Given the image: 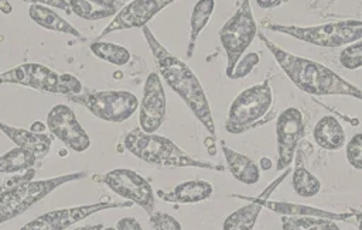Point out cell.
I'll return each instance as SVG.
<instances>
[{"mask_svg": "<svg viewBox=\"0 0 362 230\" xmlns=\"http://www.w3.org/2000/svg\"><path fill=\"white\" fill-rule=\"evenodd\" d=\"M214 8H215L214 0H201L194 4L192 13H191V21H189V38H188V45H187V58L188 59L192 56L198 35L206 27Z\"/></svg>", "mask_w": 362, "mask_h": 230, "instance_id": "cb8c5ba5", "label": "cell"}, {"mask_svg": "<svg viewBox=\"0 0 362 230\" xmlns=\"http://www.w3.org/2000/svg\"><path fill=\"white\" fill-rule=\"evenodd\" d=\"M3 83V79H1V75H0V85Z\"/></svg>", "mask_w": 362, "mask_h": 230, "instance_id": "ab89813d", "label": "cell"}, {"mask_svg": "<svg viewBox=\"0 0 362 230\" xmlns=\"http://www.w3.org/2000/svg\"><path fill=\"white\" fill-rule=\"evenodd\" d=\"M305 134L304 116L300 109L291 106L284 109L276 119L277 135V164L276 169H288L294 161L298 144Z\"/></svg>", "mask_w": 362, "mask_h": 230, "instance_id": "8fae6325", "label": "cell"}, {"mask_svg": "<svg viewBox=\"0 0 362 230\" xmlns=\"http://www.w3.org/2000/svg\"><path fill=\"white\" fill-rule=\"evenodd\" d=\"M150 223L156 230H182L181 223L168 213L153 212L150 214Z\"/></svg>", "mask_w": 362, "mask_h": 230, "instance_id": "4dcf8cb0", "label": "cell"}, {"mask_svg": "<svg viewBox=\"0 0 362 230\" xmlns=\"http://www.w3.org/2000/svg\"><path fill=\"white\" fill-rule=\"evenodd\" d=\"M1 79L6 83H14L25 87H31L40 92L52 95L72 96L82 93V82L71 73H57L51 68L27 62L1 73Z\"/></svg>", "mask_w": 362, "mask_h": 230, "instance_id": "52a82bcc", "label": "cell"}, {"mask_svg": "<svg viewBox=\"0 0 362 230\" xmlns=\"http://www.w3.org/2000/svg\"><path fill=\"white\" fill-rule=\"evenodd\" d=\"M257 200L263 207H269L273 212L283 213V216H310V217H321V219H335V220H348L354 216L352 210L346 213H334L327 212L321 209H315L305 205H293V203H284V202H270L267 199L262 198H253Z\"/></svg>", "mask_w": 362, "mask_h": 230, "instance_id": "7402d4cb", "label": "cell"}, {"mask_svg": "<svg viewBox=\"0 0 362 230\" xmlns=\"http://www.w3.org/2000/svg\"><path fill=\"white\" fill-rule=\"evenodd\" d=\"M31 131L33 133H37V134H44V130H45V124L44 123H41V121H34L33 124H31Z\"/></svg>", "mask_w": 362, "mask_h": 230, "instance_id": "e575fe53", "label": "cell"}, {"mask_svg": "<svg viewBox=\"0 0 362 230\" xmlns=\"http://www.w3.org/2000/svg\"><path fill=\"white\" fill-rule=\"evenodd\" d=\"M274 96L269 80L242 90L230 103L225 128L230 134H242L259 127L273 107Z\"/></svg>", "mask_w": 362, "mask_h": 230, "instance_id": "277c9868", "label": "cell"}, {"mask_svg": "<svg viewBox=\"0 0 362 230\" xmlns=\"http://www.w3.org/2000/svg\"><path fill=\"white\" fill-rule=\"evenodd\" d=\"M72 230H103V224H100V223H98V224H88V226L75 227Z\"/></svg>", "mask_w": 362, "mask_h": 230, "instance_id": "d590c367", "label": "cell"}, {"mask_svg": "<svg viewBox=\"0 0 362 230\" xmlns=\"http://www.w3.org/2000/svg\"><path fill=\"white\" fill-rule=\"evenodd\" d=\"M0 131H3L17 147L28 150L33 154H35L38 159H42L49 152L52 137L45 133L37 134V133H33L31 130L13 127L4 123H0Z\"/></svg>", "mask_w": 362, "mask_h": 230, "instance_id": "ac0fdd59", "label": "cell"}, {"mask_svg": "<svg viewBox=\"0 0 362 230\" xmlns=\"http://www.w3.org/2000/svg\"><path fill=\"white\" fill-rule=\"evenodd\" d=\"M47 127L61 143L76 152H83L90 147V138L81 126L74 110L66 104L54 106L47 116Z\"/></svg>", "mask_w": 362, "mask_h": 230, "instance_id": "4fadbf2b", "label": "cell"}, {"mask_svg": "<svg viewBox=\"0 0 362 230\" xmlns=\"http://www.w3.org/2000/svg\"><path fill=\"white\" fill-rule=\"evenodd\" d=\"M259 63V54L256 52H250L247 55H245L243 58L239 59V62L236 63L230 79H242L245 78L247 73H250L253 71V68Z\"/></svg>", "mask_w": 362, "mask_h": 230, "instance_id": "1f68e13d", "label": "cell"}, {"mask_svg": "<svg viewBox=\"0 0 362 230\" xmlns=\"http://www.w3.org/2000/svg\"><path fill=\"white\" fill-rule=\"evenodd\" d=\"M354 213V217L356 220V224H358V230H362V212L359 210H352Z\"/></svg>", "mask_w": 362, "mask_h": 230, "instance_id": "74e56055", "label": "cell"}, {"mask_svg": "<svg viewBox=\"0 0 362 230\" xmlns=\"http://www.w3.org/2000/svg\"><path fill=\"white\" fill-rule=\"evenodd\" d=\"M124 148L136 158L163 167H191L223 171L222 165L212 164L209 161H199L189 157L184 150L174 144L170 138L144 133L141 128L130 130L123 140Z\"/></svg>", "mask_w": 362, "mask_h": 230, "instance_id": "3957f363", "label": "cell"}, {"mask_svg": "<svg viewBox=\"0 0 362 230\" xmlns=\"http://www.w3.org/2000/svg\"><path fill=\"white\" fill-rule=\"evenodd\" d=\"M143 35L151 49L156 65L160 75L167 82V85L184 100L192 114L201 121V124L208 130V133L216 137V128L206 99L204 86L192 72V69L174 54H171L148 30L143 27Z\"/></svg>", "mask_w": 362, "mask_h": 230, "instance_id": "7a4b0ae2", "label": "cell"}, {"mask_svg": "<svg viewBox=\"0 0 362 230\" xmlns=\"http://www.w3.org/2000/svg\"><path fill=\"white\" fill-rule=\"evenodd\" d=\"M139 109H140V113H139L140 128L144 133H150V134L157 131L165 119V109H167L165 93H164V87L158 73L156 72L148 73L144 82L143 99Z\"/></svg>", "mask_w": 362, "mask_h": 230, "instance_id": "9a60e30c", "label": "cell"}, {"mask_svg": "<svg viewBox=\"0 0 362 230\" xmlns=\"http://www.w3.org/2000/svg\"><path fill=\"white\" fill-rule=\"evenodd\" d=\"M267 28L274 32L287 34L296 40L324 48L346 47L362 40V20H342L308 27L272 23L267 25Z\"/></svg>", "mask_w": 362, "mask_h": 230, "instance_id": "8992f818", "label": "cell"}, {"mask_svg": "<svg viewBox=\"0 0 362 230\" xmlns=\"http://www.w3.org/2000/svg\"><path fill=\"white\" fill-rule=\"evenodd\" d=\"M236 4L235 13L219 30V41L226 54L225 73L228 78H230L243 52L257 35V25L252 13L250 1L242 0Z\"/></svg>", "mask_w": 362, "mask_h": 230, "instance_id": "ba28073f", "label": "cell"}, {"mask_svg": "<svg viewBox=\"0 0 362 230\" xmlns=\"http://www.w3.org/2000/svg\"><path fill=\"white\" fill-rule=\"evenodd\" d=\"M313 137L321 148L328 151H337L345 144L344 127L334 116H322L313 130Z\"/></svg>", "mask_w": 362, "mask_h": 230, "instance_id": "ffe728a7", "label": "cell"}, {"mask_svg": "<svg viewBox=\"0 0 362 230\" xmlns=\"http://www.w3.org/2000/svg\"><path fill=\"white\" fill-rule=\"evenodd\" d=\"M37 159L38 158L31 151L14 147L0 155V174H16L30 169Z\"/></svg>", "mask_w": 362, "mask_h": 230, "instance_id": "484cf974", "label": "cell"}, {"mask_svg": "<svg viewBox=\"0 0 362 230\" xmlns=\"http://www.w3.org/2000/svg\"><path fill=\"white\" fill-rule=\"evenodd\" d=\"M260 7H263V8H272V7H277V6H280V4H283V1H280V0H276V1H260V0H257L256 1Z\"/></svg>", "mask_w": 362, "mask_h": 230, "instance_id": "836d02e7", "label": "cell"}, {"mask_svg": "<svg viewBox=\"0 0 362 230\" xmlns=\"http://www.w3.org/2000/svg\"><path fill=\"white\" fill-rule=\"evenodd\" d=\"M85 176H86V172L79 171L72 174H64L49 179L27 181V182H21L10 188L1 189L0 190V224L20 216L33 205H35L37 202L44 199L47 195H49L52 190H55L58 186L72 181L83 179Z\"/></svg>", "mask_w": 362, "mask_h": 230, "instance_id": "5b68a950", "label": "cell"}, {"mask_svg": "<svg viewBox=\"0 0 362 230\" xmlns=\"http://www.w3.org/2000/svg\"><path fill=\"white\" fill-rule=\"evenodd\" d=\"M303 158H304V151H303V144L300 143L298 148H297V152H296V157H294L296 168H294V172H293L291 183H293L294 192L298 196L313 198L320 192L321 182L315 175H313L305 168Z\"/></svg>", "mask_w": 362, "mask_h": 230, "instance_id": "603a6c76", "label": "cell"}, {"mask_svg": "<svg viewBox=\"0 0 362 230\" xmlns=\"http://www.w3.org/2000/svg\"><path fill=\"white\" fill-rule=\"evenodd\" d=\"M89 49L99 59L106 61L113 65H117V66L126 65L130 61L129 49L119 44L105 42V41H93V42H90Z\"/></svg>", "mask_w": 362, "mask_h": 230, "instance_id": "83f0119b", "label": "cell"}, {"mask_svg": "<svg viewBox=\"0 0 362 230\" xmlns=\"http://www.w3.org/2000/svg\"><path fill=\"white\" fill-rule=\"evenodd\" d=\"M133 203L124 202H98L92 205H82L74 207H64L44 213L34 220L25 223L20 230H65L69 226L92 216L100 210L115 209V207H130Z\"/></svg>", "mask_w": 362, "mask_h": 230, "instance_id": "7c38bea8", "label": "cell"}, {"mask_svg": "<svg viewBox=\"0 0 362 230\" xmlns=\"http://www.w3.org/2000/svg\"><path fill=\"white\" fill-rule=\"evenodd\" d=\"M66 99L83 106L95 117L110 123H123L129 120L139 107L136 95L127 90L85 89L79 95L66 96Z\"/></svg>", "mask_w": 362, "mask_h": 230, "instance_id": "9c48e42d", "label": "cell"}, {"mask_svg": "<svg viewBox=\"0 0 362 230\" xmlns=\"http://www.w3.org/2000/svg\"><path fill=\"white\" fill-rule=\"evenodd\" d=\"M28 16L35 24L45 30L74 35L76 38H83V35L68 20H65L57 11L51 10L47 6H42L40 3H31L28 8Z\"/></svg>", "mask_w": 362, "mask_h": 230, "instance_id": "44dd1931", "label": "cell"}, {"mask_svg": "<svg viewBox=\"0 0 362 230\" xmlns=\"http://www.w3.org/2000/svg\"><path fill=\"white\" fill-rule=\"evenodd\" d=\"M339 63L348 71L362 68V40L346 45L339 52Z\"/></svg>", "mask_w": 362, "mask_h": 230, "instance_id": "f1b7e54d", "label": "cell"}, {"mask_svg": "<svg viewBox=\"0 0 362 230\" xmlns=\"http://www.w3.org/2000/svg\"><path fill=\"white\" fill-rule=\"evenodd\" d=\"M11 10H13V7L8 1H0V11H3L4 14H10Z\"/></svg>", "mask_w": 362, "mask_h": 230, "instance_id": "8d00e7d4", "label": "cell"}, {"mask_svg": "<svg viewBox=\"0 0 362 230\" xmlns=\"http://www.w3.org/2000/svg\"><path fill=\"white\" fill-rule=\"evenodd\" d=\"M345 155L351 167H354L358 171H362V133L355 134L348 141Z\"/></svg>", "mask_w": 362, "mask_h": 230, "instance_id": "f546056e", "label": "cell"}, {"mask_svg": "<svg viewBox=\"0 0 362 230\" xmlns=\"http://www.w3.org/2000/svg\"><path fill=\"white\" fill-rule=\"evenodd\" d=\"M103 230H116L115 227H103Z\"/></svg>", "mask_w": 362, "mask_h": 230, "instance_id": "f35d334b", "label": "cell"}, {"mask_svg": "<svg viewBox=\"0 0 362 230\" xmlns=\"http://www.w3.org/2000/svg\"><path fill=\"white\" fill-rule=\"evenodd\" d=\"M214 192L212 185L208 181L194 179L175 185L170 192L157 190V196L170 203H198L211 198Z\"/></svg>", "mask_w": 362, "mask_h": 230, "instance_id": "e0dca14e", "label": "cell"}, {"mask_svg": "<svg viewBox=\"0 0 362 230\" xmlns=\"http://www.w3.org/2000/svg\"><path fill=\"white\" fill-rule=\"evenodd\" d=\"M171 3V0H134L124 4V7L96 37V41H100V38L106 37L113 31H122L137 27L143 28L157 13H160Z\"/></svg>", "mask_w": 362, "mask_h": 230, "instance_id": "5bb4252c", "label": "cell"}, {"mask_svg": "<svg viewBox=\"0 0 362 230\" xmlns=\"http://www.w3.org/2000/svg\"><path fill=\"white\" fill-rule=\"evenodd\" d=\"M262 205L250 199V202L232 212L223 222L222 230H253L256 220L262 212Z\"/></svg>", "mask_w": 362, "mask_h": 230, "instance_id": "d4e9b609", "label": "cell"}, {"mask_svg": "<svg viewBox=\"0 0 362 230\" xmlns=\"http://www.w3.org/2000/svg\"><path fill=\"white\" fill-rule=\"evenodd\" d=\"M221 148L223 151L228 169L236 181L245 185H255L260 181V169L253 159L229 148L225 141L221 143Z\"/></svg>", "mask_w": 362, "mask_h": 230, "instance_id": "d6986e66", "label": "cell"}, {"mask_svg": "<svg viewBox=\"0 0 362 230\" xmlns=\"http://www.w3.org/2000/svg\"><path fill=\"white\" fill-rule=\"evenodd\" d=\"M283 230H341L331 219L310 217V216H281Z\"/></svg>", "mask_w": 362, "mask_h": 230, "instance_id": "4316f807", "label": "cell"}, {"mask_svg": "<svg viewBox=\"0 0 362 230\" xmlns=\"http://www.w3.org/2000/svg\"><path fill=\"white\" fill-rule=\"evenodd\" d=\"M99 179L124 200L143 207L148 216L156 210V196L153 188L150 182L140 174L127 168H116L105 172Z\"/></svg>", "mask_w": 362, "mask_h": 230, "instance_id": "30bf717a", "label": "cell"}, {"mask_svg": "<svg viewBox=\"0 0 362 230\" xmlns=\"http://www.w3.org/2000/svg\"><path fill=\"white\" fill-rule=\"evenodd\" d=\"M40 3L62 8L68 14L78 16L83 20H102L112 17L124 7V1L122 0H49Z\"/></svg>", "mask_w": 362, "mask_h": 230, "instance_id": "2e32d148", "label": "cell"}, {"mask_svg": "<svg viewBox=\"0 0 362 230\" xmlns=\"http://www.w3.org/2000/svg\"><path fill=\"white\" fill-rule=\"evenodd\" d=\"M257 35L273 54L286 76L300 90L313 96H351L362 102V89L345 80L328 66L283 49L263 32Z\"/></svg>", "mask_w": 362, "mask_h": 230, "instance_id": "6da1fadb", "label": "cell"}, {"mask_svg": "<svg viewBox=\"0 0 362 230\" xmlns=\"http://www.w3.org/2000/svg\"><path fill=\"white\" fill-rule=\"evenodd\" d=\"M116 230H143L141 224L134 217H122L116 223Z\"/></svg>", "mask_w": 362, "mask_h": 230, "instance_id": "d6a6232c", "label": "cell"}]
</instances>
